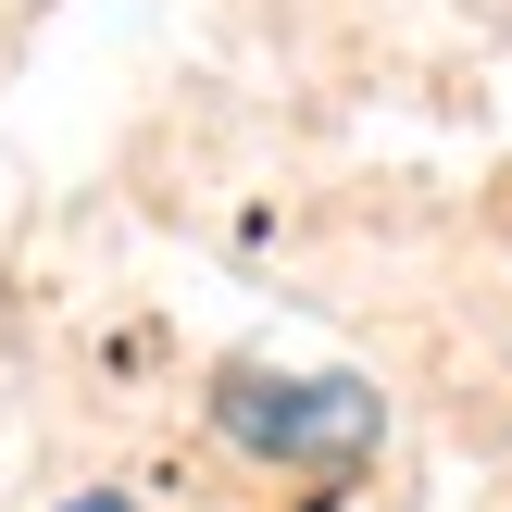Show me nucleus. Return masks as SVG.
Returning <instances> with one entry per match:
<instances>
[{
  "label": "nucleus",
  "instance_id": "nucleus-2",
  "mask_svg": "<svg viewBox=\"0 0 512 512\" xmlns=\"http://www.w3.org/2000/svg\"><path fill=\"white\" fill-rule=\"evenodd\" d=\"M75 512H125V500H75Z\"/></svg>",
  "mask_w": 512,
  "mask_h": 512
},
{
  "label": "nucleus",
  "instance_id": "nucleus-1",
  "mask_svg": "<svg viewBox=\"0 0 512 512\" xmlns=\"http://www.w3.org/2000/svg\"><path fill=\"white\" fill-rule=\"evenodd\" d=\"M225 438L250 450H313V463H350L375 438V400L363 388H225Z\"/></svg>",
  "mask_w": 512,
  "mask_h": 512
}]
</instances>
